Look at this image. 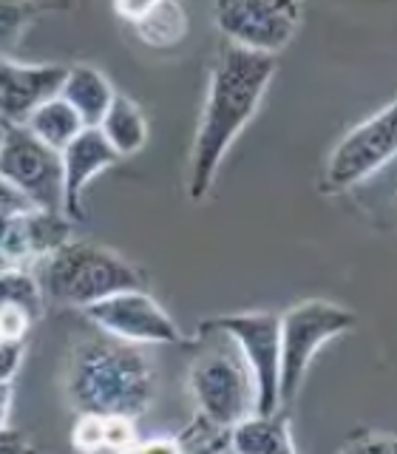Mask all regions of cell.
I'll use <instances>...</instances> for the list:
<instances>
[{
  "label": "cell",
  "instance_id": "obj_6",
  "mask_svg": "<svg viewBox=\"0 0 397 454\" xmlns=\"http://www.w3.org/2000/svg\"><path fill=\"white\" fill-rule=\"evenodd\" d=\"M216 330L238 347L255 383V411L269 415L281 409V316L276 312H236L207 318L198 333Z\"/></svg>",
  "mask_w": 397,
  "mask_h": 454
},
{
  "label": "cell",
  "instance_id": "obj_2",
  "mask_svg": "<svg viewBox=\"0 0 397 454\" xmlns=\"http://www.w3.org/2000/svg\"><path fill=\"white\" fill-rule=\"evenodd\" d=\"M66 397L74 411L136 420L156 397V369L136 344L108 333L82 338L66 361Z\"/></svg>",
  "mask_w": 397,
  "mask_h": 454
},
{
  "label": "cell",
  "instance_id": "obj_11",
  "mask_svg": "<svg viewBox=\"0 0 397 454\" xmlns=\"http://www.w3.org/2000/svg\"><path fill=\"white\" fill-rule=\"evenodd\" d=\"M66 74L68 66H28L0 57V122L23 125L40 103L60 94Z\"/></svg>",
  "mask_w": 397,
  "mask_h": 454
},
{
  "label": "cell",
  "instance_id": "obj_8",
  "mask_svg": "<svg viewBox=\"0 0 397 454\" xmlns=\"http://www.w3.org/2000/svg\"><path fill=\"white\" fill-rule=\"evenodd\" d=\"M397 156V99L344 134L323 168V191L340 193L378 174Z\"/></svg>",
  "mask_w": 397,
  "mask_h": 454
},
{
  "label": "cell",
  "instance_id": "obj_32",
  "mask_svg": "<svg viewBox=\"0 0 397 454\" xmlns=\"http://www.w3.org/2000/svg\"><path fill=\"white\" fill-rule=\"evenodd\" d=\"M0 340H4V338H0Z\"/></svg>",
  "mask_w": 397,
  "mask_h": 454
},
{
  "label": "cell",
  "instance_id": "obj_13",
  "mask_svg": "<svg viewBox=\"0 0 397 454\" xmlns=\"http://www.w3.org/2000/svg\"><path fill=\"white\" fill-rule=\"evenodd\" d=\"M227 449L241 454H292L295 440L290 429L287 411H253V415L241 418L230 432H227Z\"/></svg>",
  "mask_w": 397,
  "mask_h": 454
},
{
  "label": "cell",
  "instance_id": "obj_21",
  "mask_svg": "<svg viewBox=\"0 0 397 454\" xmlns=\"http://www.w3.org/2000/svg\"><path fill=\"white\" fill-rule=\"evenodd\" d=\"M134 446H136L134 418L105 415V449H134Z\"/></svg>",
  "mask_w": 397,
  "mask_h": 454
},
{
  "label": "cell",
  "instance_id": "obj_5",
  "mask_svg": "<svg viewBox=\"0 0 397 454\" xmlns=\"http://www.w3.org/2000/svg\"><path fill=\"white\" fill-rule=\"evenodd\" d=\"M188 387L198 418L216 429L230 432L241 418L255 411V383L233 340L230 347H213L198 355L191 366Z\"/></svg>",
  "mask_w": 397,
  "mask_h": 454
},
{
  "label": "cell",
  "instance_id": "obj_27",
  "mask_svg": "<svg viewBox=\"0 0 397 454\" xmlns=\"http://www.w3.org/2000/svg\"><path fill=\"white\" fill-rule=\"evenodd\" d=\"M179 437H153V440H145V443H139L136 440V446L131 451H179Z\"/></svg>",
  "mask_w": 397,
  "mask_h": 454
},
{
  "label": "cell",
  "instance_id": "obj_23",
  "mask_svg": "<svg viewBox=\"0 0 397 454\" xmlns=\"http://www.w3.org/2000/svg\"><path fill=\"white\" fill-rule=\"evenodd\" d=\"M32 199H28L20 188H14V184L0 174V219H12L18 216V213H26L32 210Z\"/></svg>",
  "mask_w": 397,
  "mask_h": 454
},
{
  "label": "cell",
  "instance_id": "obj_12",
  "mask_svg": "<svg viewBox=\"0 0 397 454\" xmlns=\"http://www.w3.org/2000/svg\"><path fill=\"white\" fill-rule=\"evenodd\" d=\"M60 153H63V213L71 222H82L85 188H89L97 174L113 168L122 156L113 151V145L99 128H82Z\"/></svg>",
  "mask_w": 397,
  "mask_h": 454
},
{
  "label": "cell",
  "instance_id": "obj_30",
  "mask_svg": "<svg viewBox=\"0 0 397 454\" xmlns=\"http://www.w3.org/2000/svg\"><path fill=\"white\" fill-rule=\"evenodd\" d=\"M35 4H40V6H46V9H57V6H68V0H35Z\"/></svg>",
  "mask_w": 397,
  "mask_h": 454
},
{
  "label": "cell",
  "instance_id": "obj_4",
  "mask_svg": "<svg viewBox=\"0 0 397 454\" xmlns=\"http://www.w3.org/2000/svg\"><path fill=\"white\" fill-rule=\"evenodd\" d=\"M358 316L352 309L323 301V298H309L290 307L281 316V409H287L307 378L312 358L323 344L332 338L354 330Z\"/></svg>",
  "mask_w": 397,
  "mask_h": 454
},
{
  "label": "cell",
  "instance_id": "obj_22",
  "mask_svg": "<svg viewBox=\"0 0 397 454\" xmlns=\"http://www.w3.org/2000/svg\"><path fill=\"white\" fill-rule=\"evenodd\" d=\"M32 316L20 307H4L0 309V338L4 340H23L32 330Z\"/></svg>",
  "mask_w": 397,
  "mask_h": 454
},
{
  "label": "cell",
  "instance_id": "obj_14",
  "mask_svg": "<svg viewBox=\"0 0 397 454\" xmlns=\"http://www.w3.org/2000/svg\"><path fill=\"white\" fill-rule=\"evenodd\" d=\"M60 94L77 108V114L89 128H97L103 122V117L113 103V97H117L111 80L94 66H68V74H66Z\"/></svg>",
  "mask_w": 397,
  "mask_h": 454
},
{
  "label": "cell",
  "instance_id": "obj_1",
  "mask_svg": "<svg viewBox=\"0 0 397 454\" xmlns=\"http://www.w3.org/2000/svg\"><path fill=\"white\" fill-rule=\"evenodd\" d=\"M276 54L250 51L222 40L191 148L188 196L193 202H202L210 193L222 160L230 151L236 137L245 131V125L255 117L269 82L276 77Z\"/></svg>",
  "mask_w": 397,
  "mask_h": 454
},
{
  "label": "cell",
  "instance_id": "obj_29",
  "mask_svg": "<svg viewBox=\"0 0 397 454\" xmlns=\"http://www.w3.org/2000/svg\"><path fill=\"white\" fill-rule=\"evenodd\" d=\"M26 449H32V443L23 440L18 432H9V429L0 432V451H26Z\"/></svg>",
  "mask_w": 397,
  "mask_h": 454
},
{
  "label": "cell",
  "instance_id": "obj_26",
  "mask_svg": "<svg viewBox=\"0 0 397 454\" xmlns=\"http://www.w3.org/2000/svg\"><path fill=\"white\" fill-rule=\"evenodd\" d=\"M160 4V0H113V12L120 14L122 20H128V23H136V20H142L145 14Z\"/></svg>",
  "mask_w": 397,
  "mask_h": 454
},
{
  "label": "cell",
  "instance_id": "obj_19",
  "mask_svg": "<svg viewBox=\"0 0 397 454\" xmlns=\"http://www.w3.org/2000/svg\"><path fill=\"white\" fill-rule=\"evenodd\" d=\"M40 12H46V6L35 0H0V57H9Z\"/></svg>",
  "mask_w": 397,
  "mask_h": 454
},
{
  "label": "cell",
  "instance_id": "obj_9",
  "mask_svg": "<svg viewBox=\"0 0 397 454\" xmlns=\"http://www.w3.org/2000/svg\"><path fill=\"white\" fill-rule=\"evenodd\" d=\"M0 174L32 199L35 207L63 210V153L40 142L26 125H6Z\"/></svg>",
  "mask_w": 397,
  "mask_h": 454
},
{
  "label": "cell",
  "instance_id": "obj_7",
  "mask_svg": "<svg viewBox=\"0 0 397 454\" xmlns=\"http://www.w3.org/2000/svg\"><path fill=\"white\" fill-rule=\"evenodd\" d=\"M301 18V0H213V23L222 40L261 54L287 49Z\"/></svg>",
  "mask_w": 397,
  "mask_h": 454
},
{
  "label": "cell",
  "instance_id": "obj_20",
  "mask_svg": "<svg viewBox=\"0 0 397 454\" xmlns=\"http://www.w3.org/2000/svg\"><path fill=\"white\" fill-rule=\"evenodd\" d=\"M71 443L80 451H97L105 446V415L77 411V423L71 429Z\"/></svg>",
  "mask_w": 397,
  "mask_h": 454
},
{
  "label": "cell",
  "instance_id": "obj_24",
  "mask_svg": "<svg viewBox=\"0 0 397 454\" xmlns=\"http://www.w3.org/2000/svg\"><path fill=\"white\" fill-rule=\"evenodd\" d=\"M23 355H26L23 340H0V383L14 380V375L20 372Z\"/></svg>",
  "mask_w": 397,
  "mask_h": 454
},
{
  "label": "cell",
  "instance_id": "obj_15",
  "mask_svg": "<svg viewBox=\"0 0 397 454\" xmlns=\"http://www.w3.org/2000/svg\"><path fill=\"white\" fill-rule=\"evenodd\" d=\"M97 128L105 134V139L111 142L113 151H117L122 160H125V156L139 153L142 148L148 145V120H145V114H142V108L125 94L113 97L108 114Z\"/></svg>",
  "mask_w": 397,
  "mask_h": 454
},
{
  "label": "cell",
  "instance_id": "obj_25",
  "mask_svg": "<svg viewBox=\"0 0 397 454\" xmlns=\"http://www.w3.org/2000/svg\"><path fill=\"white\" fill-rule=\"evenodd\" d=\"M344 451H397V437L389 432H363L340 446Z\"/></svg>",
  "mask_w": 397,
  "mask_h": 454
},
{
  "label": "cell",
  "instance_id": "obj_3",
  "mask_svg": "<svg viewBox=\"0 0 397 454\" xmlns=\"http://www.w3.org/2000/svg\"><path fill=\"white\" fill-rule=\"evenodd\" d=\"M145 287V276L111 247L68 239L43 267V293L57 307L85 309L122 290Z\"/></svg>",
  "mask_w": 397,
  "mask_h": 454
},
{
  "label": "cell",
  "instance_id": "obj_16",
  "mask_svg": "<svg viewBox=\"0 0 397 454\" xmlns=\"http://www.w3.org/2000/svg\"><path fill=\"white\" fill-rule=\"evenodd\" d=\"M23 125L40 142H46V145L54 151H63L68 142L82 131V128H89L77 114V108L71 106L63 94H57V97L46 99V103H40L32 111V117H28Z\"/></svg>",
  "mask_w": 397,
  "mask_h": 454
},
{
  "label": "cell",
  "instance_id": "obj_10",
  "mask_svg": "<svg viewBox=\"0 0 397 454\" xmlns=\"http://www.w3.org/2000/svg\"><path fill=\"white\" fill-rule=\"evenodd\" d=\"M82 316L89 318L99 333H108L136 347L179 344L182 340L176 321L156 304V298L148 295L145 287L108 295L103 301L85 307Z\"/></svg>",
  "mask_w": 397,
  "mask_h": 454
},
{
  "label": "cell",
  "instance_id": "obj_17",
  "mask_svg": "<svg viewBox=\"0 0 397 454\" xmlns=\"http://www.w3.org/2000/svg\"><path fill=\"white\" fill-rule=\"evenodd\" d=\"M134 32L153 49H170L188 35V14L179 0H160L145 18L134 23Z\"/></svg>",
  "mask_w": 397,
  "mask_h": 454
},
{
  "label": "cell",
  "instance_id": "obj_28",
  "mask_svg": "<svg viewBox=\"0 0 397 454\" xmlns=\"http://www.w3.org/2000/svg\"><path fill=\"white\" fill-rule=\"evenodd\" d=\"M12 403H14V387H12V380L9 383H0V432L9 429Z\"/></svg>",
  "mask_w": 397,
  "mask_h": 454
},
{
  "label": "cell",
  "instance_id": "obj_18",
  "mask_svg": "<svg viewBox=\"0 0 397 454\" xmlns=\"http://www.w3.org/2000/svg\"><path fill=\"white\" fill-rule=\"evenodd\" d=\"M43 301H46L43 284L26 267L20 264L0 267V309L20 307L37 321L43 316Z\"/></svg>",
  "mask_w": 397,
  "mask_h": 454
},
{
  "label": "cell",
  "instance_id": "obj_31",
  "mask_svg": "<svg viewBox=\"0 0 397 454\" xmlns=\"http://www.w3.org/2000/svg\"><path fill=\"white\" fill-rule=\"evenodd\" d=\"M4 134H6V122H0V145H4Z\"/></svg>",
  "mask_w": 397,
  "mask_h": 454
}]
</instances>
